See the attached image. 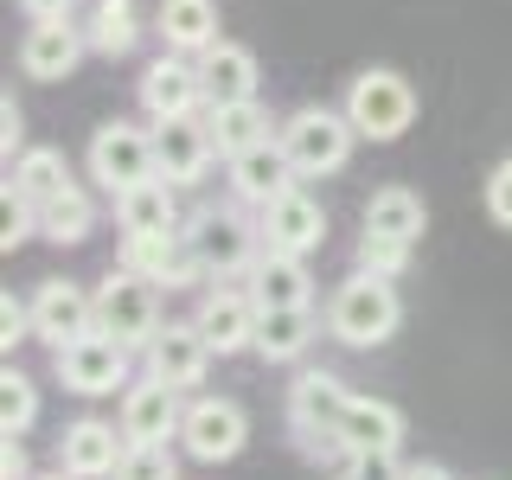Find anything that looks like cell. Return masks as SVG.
Here are the masks:
<instances>
[{
	"label": "cell",
	"instance_id": "1",
	"mask_svg": "<svg viewBox=\"0 0 512 480\" xmlns=\"http://www.w3.org/2000/svg\"><path fill=\"white\" fill-rule=\"evenodd\" d=\"M404 327V301H397L391 276H372V269H352V276L327 295V333L340 346H384Z\"/></svg>",
	"mask_w": 512,
	"mask_h": 480
},
{
	"label": "cell",
	"instance_id": "2",
	"mask_svg": "<svg viewBox=\"0 0 512 480\" xmlns=\"http://www.w3.org/2000/svg\"><path fill=\"white\" fill-rule=\"evenodd\" d=\"M352 397L333 372H301L288 384V429H295V448L308 461H346V442H340V423L352 410Z\"/></svg>",
	"mask_w": 512,
	"mask_h": 480
},
{
	"label": "cell",
	"instance_id": "3",
	"mask_svg": "<svg viewBox=\"0 0 512 480\" xmlns=\"http://www.w3.org/2000/svg\"><path fill=\"white\" fill-rule=\"evenodd\" d=\"M186 244H192V256L205 263L212 282H237V276H250V263L263 256V224H250L237 205H199V212L186 218Z\"/></svg>",
	"mask_w": 512,
	"mask_h": 480
},
{
	"label": "cell",
	"instance_id": "4",
	"mask_svg": "<svg viewBox=\"0 0 512 480\" xmlns=\"http://www.w3.org/2000/svg\"><path fill=\"white\" fill-rule=\"evenodd\" d=\"M346 122L359 128V141H397V135H410V122H416L410 77L404 71H384V64L359 71L346 84Z\"/></svg>",
	"mask_w": 512,
	"mask_h": 480
},
{
	"label": "cell",
	"instance_id": "5",
	"mask_svg": "<svg viewBox=\"0 0 512 480\" xmlns=\"http://www.w3.org/2000/svg\"><path fill=\"white\" fill-rule=\"evenodd\" d=\"M282 148H288V160H295V173L301 180H327V173H340L346 160H352V141H359V128L346 122V109H320V103H308V109H295L282 128Z\"/></svg>",
	"mask_w": 512,
	"mask_h": 480
},
{
	"label": "cell",
	"instance_id": "6",
	"mask_svg": "<svg viewBox=\"0 0 512 480\" xmlns=\"http://www.w3.org/2000/svg\"><path fill=\"white\" fill-rule=\"evenodd\" d=\"M96 333H109V340H122L128 352H148V340L160 333V288L148 276H135V269H109L103 282H96Z\"/></svg>",
	"mask_w": 512,
	"mask_h": 480
},
{
	"label": "cell",
	"instance_id": "7",
	"mask_svg": "<svg viewBox=\"0 0 512 480\" xmlns=\"http://www.w3.org/2000/svg\"><path fill=\"white\" fill-rule=\"evenodd\" d=\"M52 372H58V384L71 397H116V391L135 384V378H128V346L109 340V333H84V340L58 346Z\"/></svg>",
	"mask_w": 512,
	"mask_h": 480
},
{
	"label": "cell",
	"instance_id": "8",
	"mask_svg": "<svg viewBox=\"0 0 512 480\" xmlns=\"http://www.w3.org/2000/svg\"><path fill=\"white\" fill-rule=\"evenodd\" d=\"M180 442L192 461L218 468V461H237L250 442V416L237 397H192L186 404V423H180Z\"/></svg>",
	"mask_w": 512,
	"mask_h": 480
},
{
	"label": "cell",
	"instance_id": "9",
	"mask_svg": "<svg viewBox=\"0 0 512 480\" xmlns=\"http://www.w3.org/2000/svg\"><path fill=\"white\" fill-rule=\"evenodd\" d=\"M154 128H135V122H103L90 135V180L109 186V192H128L141 180H154Z\"/></svg>",
	"mask_w": 512,
	"mask_h": 480
},
{
	"label": "cell",
	"instance_id": "10",
	"mask_svg": "<svg viewBox=\"0 0 512 480\" xmlns=\"http://www.w3.org/2000/svg\"><path fill=\"white\" fill-rule=\"evenodd\" d=\"M122 269L148 276L154 288H192V282H212L205 263L192 256L186 231H122Z\"/></svg>",
	"mask_w": 512,
	"mask_h": 480
},
{
	"label": "cell",
	"instance_id": "11",
	"mask_svg": "<svg viewBox=\"0 0 512 480\" xmlns=\"http://www.w3.org/2000/svg\"><path fill=\"white\" fill-rule=\"evenodd\" d=\"M96 333V288H77V282H39L32 288V340L45 346H71Z\"/></svg>",
	"mask_w": 512,
	"mask_h": 480
},
{
	"label": "cell",
	"instance_id": "12",
	"mask_svg": "<svg viewBox=\"0 0 512 480\" xmlns=\"http://www.w3.org/2000/svg\"><path fill=\"white\" fill-rule=\"evenodd\" d=\"M186 391H173L167 378H135L122 391V410H116V423H122V436L128 442H173L180 436V423H186V404H180Z\"/></svg>",
	"mask_w": 512,
	"mask_h": 480
},
{
	"label": "cell",
	"instance_id": "13",
	"mask_svg": "<svg viewBox=\"0 0 512 480\" xmlns=\"http://www.w3.org/2000/svg\"><path fill=\"white\" fill-rule=\"evenodd\" d=\"M263 250H282V256H314L320 244H327V212H320L314 192L288 186L282 199L263 205Z\"/></svg>",
	"mask_w": 512,
	"mask_h": 480
},
{
	"label": "cell",
	"instance_id": "14",
	"mask_svg": "<svg viewBox=\"0 0 512 480\" xmlns=\"http://www.w3.org/2000/svg\"><path fill=\"white\" fill-rule=\"evenodd\" d=\"M212 154H218V141H212V128H205L199 116L154 122V167H160V180L199 186L205 173H212Z\"/></svg>",
	"mask_w": 512,
	"mask_h": 480
},
{
	"label": "cell",
	"instance_id": "15",
	"mask_svg": "<svg viewBox=\"0 0 512 480\" xmlns=\"http://www.w3.org/2000/svg\"><path fill=\"white\" fill-rule=\"evenodd\" d=\"M212 340H205L192 320H167V327L148 340V372L154 378H167L173 391H199L205 384V372H212Z\"/></svg>",
	"mask_w": 512,
	"mask_h": 480
},
{
	"label": "cell",
	"instance_id": "16",
	"mask_svg": "<svg viewBox=\"0 0 512 480\" xmlns=\"http://www.w3.org/2000/svg\"><path fill=\"white\" fill-rule=\"evenodd\" d=\"M122 455H128L122 423H103V416H77L58 442V468L77 474V480H116Z\"/></svg>",
	"mask_w": 512,
	"mask_h": 480
},
{
	"label": "cell",
	"instance_id": "17",
	"mask_svg": "<svg viewBox=\"0 0 512 480\" xmlns=\"http://www.w3.org/2000/svg\"><path fill=\"white\" fill-rule=\"evenodd\" d=\"M192 327L212 340L218 359H231V352H250L256 346V295L250 288H205L199 295V314H192Z\"/></svg>",
	"mask_w": 512,
	"mask_h": 480
},
{
	"label": "cell",
	"instance_id": "18",
	"mask_svg": "<svg viewBox=\"0 0 512 480\" xmlns=\"http://www.w3.org/2000/svg\"><path fill=\"white\" fill-rule=\"evenodd\" d=\"M141 109L154 122L173 116H199L205 109V84H199V64H186V52H160L148 71H141Z\"/></svg>",
	"mask_w": 512,
	"mask_h": 480
},
{
	"label": "cell",
	"instance_id": "19",
	"mask_svg": "<svg viewBox=\"0 0 512 480\" xmlns=\"http://www.w3.org/2000/svg\"><path fill=\"white\" fill-rule=\"evenodd\" d=\"M90 32H77L71 20H32V32L20 39V71L32 84H64V77L84 64Z\"/></svg>",
	"mask_w": 512,
	"mask_h": 480
},
{
	"label": "cell",
	"instance_id": "20",
	"mask_svg": "<svg viewBox=\"0 0 512 480\" xmlns=\"http://www.w3.org/2000/svg\"><path fill=\"white\" fill-rule=\"evenodd\" d=\"M301 173H295V160H288V148H282V135H269V141H256V148H244L231 160V192L244 205H256L263 212L269 199H282L288 186H295Z\"/></svg>",
	"mask_w": 512,
	"mask_h": 480
},
{
	"label": "cell",
	"instance_id": "21",
	"mask_svg": "<svg viewBox=\"0 0 512 480\" xmlns=\"http://www.w3.org/2000/svg\"><path fill=\"white\" fill-rule=\"evenodd\" d=\"M244 288L256 295V308H314V276H308V256L263 250V256L250 263Z\"/></svg>",
	"mask_w": 512,
	"mask_h": 480
},
{
	"label": "cell",
	"instance_id": "22",
	"mask_svg": "<svg viewBox=\"0 0 512 480\" xmlns=\"http://www.w3.org/2000/svg\"><path fill=\"white\" fill-rule=\"evenodd\" d=\"M199 84H205V109H224V103H250L256 96V52L250 45H205L199 52Z\"/></svg>",
	"mask_w": 512,
	"mask_h": 480
},
{
	"label": "cell",
	"instance_id": "23",
	"mask_svg": "<svg viewBox=\"0 0 512 480\" xmlns=\"http://www.w3.org/2000/svg\"><path fill=\"white\" fill-rule=\"evenodd\" d=\"M314 346V308H256V346L269 365H295Z\"/></svg>",
	"mask_w": 512,
	"mask_h": 480
},
{
	"label": "cell",
	"instance_id": "24",
	"mask_svg": "<svg viewBox=\"0 0 512 480\" xmlns=\"http://www.w3.org/2000/svg\"><path fill=\"white\" fill-rule=\"evenodd\" d=\"M116 224H122V231H186V224H180V199H173V180L154 173V180L116 192Z\"/></svg>",
	"mask_w": 512,
	"mask_h": 480
},
{
	"label": "cell",
	"instance_id": "25",
	"mask_svg": "<svg viewBox=\"0 0 512 480\" xmlns=\"http://www.w3.org/2000/svg\"><path fill=\"white\" fill-rule=\"evenodd\" d=\"M160 39H167V52L199 58L205 45H218V7L212 0H160Z\"/></svg>",
	"mask_w": 512,
	"mask_h": 480
},
{
	"label": "cell",
	"instance_id": "26",
	"mask_svg": "<svg viewBox=\"0 0 512 480\" xmlns=\"http://www.w3.org/2000/svg\"><path fill=\"white\" fill-rule=\"evenodd\" d=\"M340 442H346V455H359V448H397L404 442V410L384 404V397H352Z\"/></svg>",
	"mask_w": 512,
	"mask_h": 480
},
{
	"label": "cell",
	"instance_id": "27",
	"mask_svg": "<svg viewBox=\"0 0 512 480\" xmlns=\"http://www.w3.org/2000/svg\"><path fill=\"white\" fill-rule=\"evenodd\" d=\"M205 128H212V141H218V154L224 160H237L244 148H256V141H269L276 135V122H269V109L256 103H224V109H205Z\"/></svg>",
	"mask_w": 512,
	"mask_h": 480
},
{
	"label": "cell",
	"instance_id": "28",
	"mask_svg": "<svg viewBox=\"0 0 512 480\" xmlns=\"http://www.w3.org/2000/svg\"><path fill=\"white\" fill-rule=\"evenodd\" d=\"M423 224H429V205H423V192H410V186H384V192H372V205H365V231H378V237L416 244Z\"/></svg>",
	"mask_w": 512,
	"mask_h": 480
},
{
	"label": "cell",
	"instance_id": "29",
	"mask_svg": "<svg viewBox=\"0 0 512 480\" xmlns=\"http://www.w3.org/2000/svg\"><path fill=\"white\" fill-rule=\"evenodd\" d=\"M90 231H96V205H90V192L84 186H64L58 199H45L39 205V237L45 244H90Z\"/></svg>",
	"mask_w": 512,
	"mask_h": 480
},
{
	"label": "cell",
	"instance_id": "30",
	"mask_svg": "<svg viewBox=\"0 0 512 480\" xmlns=\"http://www.w3.org/2000/svg\"><path fill=\"white\" fill-rule=\"evenodd\" d=\"M84 32H90V52H103V58H128V52H135V39H141L135 0H96Z\"/></svg>",
	"mask_w": 512,
	"mask_h": 480
},
{
	"label": "cell",
	"instance_id": "31",
	"mask_svg": "<svg viewBox=\"0 0 512 480\" xmlns=\"http://www.w3.org/2000/svg\"><path fill=\"white\" fill-rule=\"evenodd\" d=\"M13 186H20L32 205H45V199H58L64 186H77V180H71V167H64L58 148H26L20 160H13Z\"/></svg>",
	"mask_w": 512,
	"mask_h": 480
},
{
	"label": "cell",
	"instance_id": "32",
	"mask_svg": "<svg viewBox=\"0 0 512 480\" xmlns=\"http://www.w3.org/2000/svg\"><path fill=\"white\" fill-rule=\"evenodd\" d=\"M39 423V391H32L26 372H0V436H26V429Z\"/></svg>",
	"mask_w": 512,
	"mask_h": 480
},
{
	"label": "cell",
	"instance_id": "33",
	"mask_svg": "<svg viewBox=\"0 0 512 480\" xmlns=\"http://www.w3.org/2000/svg\"><path fill=\"white\" fill-rule=\"evenodd\" d=\"M26 237H39V205H32L26 192L7 180V192H0V250L13 256V250L26 244Z\"/></svg>",
	"mask_w": 512,
	"mask_h": 480
},
{
	"label": "cell",
	"instance_id": "34",
	"mask_svg": "<svg viewBox=\"0 0 512 480\" xmlns=\"http://www.w3.org/2000/svg\"><path fill=\"white\" fill-rule=\"evenodd\" d=\"M116 480H180V461H173L167 442H128Z\"/></svg>",
	"mask_w": 512,
	"mask_h": 480
},
{
	"label": "cell",
	"instance_id": "35",
	"mask_svg": "<svg viewBox=\"0 0 512 480\" xmlns=\"http://www.w3.org/2000/svg\"><path fill=\"white\" fill-rule=\"evenodd\" d=\"M410 250L416 244H404V237H378V231H365L359 237V269H372V276H404L410 269Z\"/></svg>",
	"mask_w": 512,
	"mask_h": 480
},
{
	"label": "cell",
	"instance_id": "36",
	"mask_svg": "<svg viewBox=\"0 0 512 480\" xmlns=\"http://www.w3.org/2000/svg\"><path fill=\"white\" fill-rule=\"evenodd\" d=\"M346 480H404V461H397V448H359V455H346Z\"/></svg>",
	"mask_w": 512,
	"mask_h": 480
},
{
	"label": "cell",
	"instance_id": "37",
	"mask_svg": "<svg viewBox=\"0 0 512 480\" xmlns=\"http://www.w3.org/2000/svg\"><path fill=\"white\" fill-rule=\"evenodd\" d=\"M26 340H32V301L0 295V346H7V359H13V346H26Z\"/></svg>",
	"mask_w": 512,
	"mask_h": 480
},
{
	"label": "cell",
	"instance_id": "38",
	"mask_svg": "<svg viewBox=\"0 0 512 480\" xmlns=\"http://www.w3.org/2000/svg\"><path fill=\"white\" fill-rule=\"evenodd\" d=\"M487 218L500 224V231H512V160H500V167L487 173Z\"/></svg>",
	"mask_w": 512,
	"mask_h": 480
},
{
	"label": "cell",
	"instance_id": "39",
	"mask_svg": "<svg viewBox=\"0 0 512 480\" xmlns=\"http://www.w3.org/2000/svg\"><path fill=\"white\" fill-rule=\"evenodd\" d=\"M0 154H7V160L26 154V116H20V103H13V96L0 103Z\"/></svg>",
	"mask_w": 512,
	"mask_h": 480
},
{
	"label": "cell",
	"instance_id": "40",
	"mask_svg": "<svg viewBox=\"0 0 512 480\" xmlns=\"http://www.w3.org/2000/svg\"><path fill=\"white\" fill-rule=\"evenodd\" d=\"M0 480H32V461H26V436H0Z\"/></svg>",
	"mask_w": 512,
	"mask_h": 480
},
{
	"label": "cell",
	"instance_id": "41",
	"mask_svg": "<svg viewBox=\"0 0 512 480\" xmlns=\"http://www.w3.org/2000/svg\"><path fill=\"white\" fill-rule=\"evenodd\" d=\"M71 7H77V0H20L26 20H71Z\"/></svg>",
	"mask_w": 512,
	"mask_h": 480
},
{
	"label": "cell",
	"instance_id": "42",
	"mask_svg": "<svg viewBox=\"0 0 512 480\" xmlns=\"http://www.w3.org/2000/svg\"><path fill=\"white\" fill-rule=\"evenodd\" d=\"M404 480H455V474L436 468V461H423V468H404Z\"/></svg>",
	"mask_w": 512,
	"mask_h": 480
},
{
	"label": "cell",
	"instance_id": "43",
	"mask_svg": "<svg viewBox=\"0 0 512 480\" xmlns=\"http://www.w3.org/2000/svg\"><path fill=\"white\" fill-rule=\"evenodd\" d=\"M32 480H77V474H64V468H52V474H32Z\"/></svg>",
	"mask_w": 512,
	"mask_h": 480
}]
</instances>
